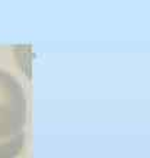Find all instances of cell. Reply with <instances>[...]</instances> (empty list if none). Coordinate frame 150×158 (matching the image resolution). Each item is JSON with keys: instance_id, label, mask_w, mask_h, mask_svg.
Wrapping results in <instances>:
<instances>
[{"instance_id": "obj_1", "label": "cell", "mask_w": 150, "mask_h": 158, "mask_svg": "<svg viewBox=\"0 0 150 158\" xmlns=\"http://www.w3.org/2000/svg\"><path fill=\"white\" fill-rule=\"evenodd\" d=\"M26 97L22 85L0 69V158H18L25 145Z\"/></svg>"}]
</instances>
